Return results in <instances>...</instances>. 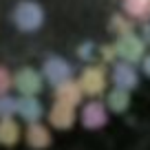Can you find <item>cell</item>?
Segmentation results:
<instances>
[{"instance_id":"obj_1","label":"cell","mask_w":150,"mask_h":150,"mask_svg":"<svg viewBox=\"0 0 150 150\" xmlns=\"http://www.w3.org/2000/svg\"><path fill=\"white\" fill-rule=\"evenodd\" d=\"M11 22L20 33H35L47 22V11L38 0H18L11 9Z\"/></svg>"},{"instance_id":"obj_2","label":"cell","mask_w":150,"mask_h":150,"mask_svg":"<svg viewBox=\"0 0 150 150\" xmlns=\"http://www.w3.org/2000/svg\"><path fill=\"white\" fill-rule=\"evenodd\" d=\"M77 84L82 86L84 95H88L91 99H97L99 95L106 93L108 73L102 64H88L86 69H82L80 77H77Z\"/></svg>"},{"instance_id":"obj_3","label":"cell","mask_w":150,"mask_h":150,"mask_svg":"<svg viewBox=\"0 0 150 150\" xmlns=\"http://www.w3.org/2000/svg\"><path fill=\"white\" fill-rule=\"evenodd\" d=\"M40 73H42L44 82L55 88L62 82L73 77V64L62 55H47L44 62H42V66H40Z\"/></svg>"},{"instance_id":"obj_4","label":"cell","mask_w":150,"mask_h":150,"mask_svg":"<svg viewBox=\"0 0 150 150\" xmlns=\"http://www.w3.org/2000/svg\"><path fill=\"white\" fill-rule=\"evenodd\" d=\"M146 47L144 38L139 33H126V35H119L115 40V49H117V57L124 62H130V64H139L146 55Z\"/></svg>"},{"instance_id":"obj_5","label":"cell","mask_w":150,"mask_h":150,"mask_svg":"<svg viewBox=\"0 0 150 150\" xmlns=\"http://www.w3.org/2000/svg\"><path fill=\"white\" fill-rule=\"evenodd\" d=\"M108 108L106 102H99V99H91V102L82 104V110L77 115L80 124L86 128V130H102L108 124Z\"/></svg>"},{"instance_id":"obj_6","label":"cell","mask_w":150,"mask_h":150,"mask_svg":"<svg viewBox=\"0 0 150 150\" xmlns=\"http://www.w3.org/2000/svg\"><path fill=\"white\" fill-rule=\"evenodd\" d=\"M13 88L20 95H40L44 88V77L33 66H20L13 73Z\"/></svg>"},{"instance_id":"obj_7","label":"cell","mask_w":150,"mask_h":150,"mask_svg":"<svg viewBox=\"0 0 150 150\" xmlns=\"http://www.w3.org/2000/svg\"><path fill=\"white\" fill-rule=\"evenodd\" d=\"M110 80H112V86H119V88H126V91H135L141 82V75L137 71L135 64L130 62H124V60H117L110 69Z\"/></svg>"},{"instance_id":"obj_8","label":"cell","mask_w":150,"mask_h":150,"mask_svg":"<svg viewBox=\"0 0 150 150\" xmlns=\"http://www.w3.org/2000/svg\"><path fill=\"white\" fill-rule=\"evenodd\" d=\"M47 119H49V126L55 128V130H69V128L75 126L77 112H75V106L55 99L53 106L49 108V112H47Z\"/></svg>"},{"instance_id":"obj_9","label":"cell","mask_w":150,"mask_h":150,"mask_svg":"<svg viewBox=\"0 0 150 150\" xmlns=\"http://www.w3.org/2000/svg\"><path fill=\"white\" fill-rule=\"evenodd\" d=\"M22 137H24V144H27L31 150H47V148H51V144H53V132H51V128L44 126L42 122L27 124Z\"/></svg>"},{"instance_id":"obj_10","label":"cell","mask_w":150,"mask_h":150,"mask_svg":"<svg viewBox=\"0 0 150 150\" xmlns=\"http://www.w3.org/2000/svg\"><path fill=\"white\" fill-rule=\"evenodd\" d=\"M18 117L24 124H35L44 117V106L38 95H20L18 97Z\"/></svg>"},{"instance_id":"obj_11","label":"cell","mask_w":150,"mask_h":150,"mask_svg":"<svg viewBox=\"0 0 150 150\" xmlns=\"http://www.w3.org/2000/svg\"><path fill=\"white\" fill-rule=\"evenodd\" d=\"M53 95H55V99H60V102H66L71 104V106H82V102H84V91H82V86L77 84V80L75 77H71V80L62 82L60 86H55L53 88Z\"/></svg>"},{"instance_id":"obj_12","label":"cell","mask_w":150,"mask_h":150,"mask_svg":"<svg viewBox=\"0 0 150 150\" xmlns=\"http://www.w3.org/2000/svg\"><path fill=\"white\" fill-rule=\"evenodd\" d=\"M22 139V126L16 122L13 117L0 119V146L5 148H13Z\"/></svg>"},{"instance_id":"obj_13","label":"cell","mask_w":150,"mask_h":150,"mask_svg":"<svg viewBox=\"0 0 150 150\" xmlns=\"http://www.w3.org/2000/svg\"><path fill=\"white\" fill-rule=\"evenodd\" d=\"M130 91L119 88V86H112L106 93V108L115 115H124V112L130 108Z\"/></svg>"},{"instance_id":"obj_14","label":"cell","mask_w":150,"mask_h":150,"mask_svg":"<svg viewBox=\"0 0 150 150\" xmlns=\"http://www.w3.org/2000/svg\"><path fill=\"white\" fill-rule=\"evenodd\" d=\"M122 9L132 20H150V0H122Z\"/></svg>"},{"instance_id":"obj_15","label":"cell","mask_w":150,"mask_h":150,"mask_svg":"<svg viewBox=\"0 0 150 150\" xmlns=\"http://www.w3.org/2000/svg\"><path fill=\"white\" fill-rule=\"evenodd\" d=\"M108 31L115 33V35H126V33H132L135 31V20L128 18L126 13H112L110 20H108Z\"/></svg>"},{"instance_id":"obj_16","label":"cell","mask_w":150,"mask_h":150,"mask_svg":"<svg viewBox=\"0 0 150 150\" xmlns=\"http://www.w3.org/2000/svg\"><path fill=\"white\" fill-rule=\"evenodd\" d=\"M75 57L86 64H93L95 57H97V44L93 40H82L77 47H75Z\"/></svg>"},{"instance_id":"obj_17","label":"cell","mask_w":150,"mask_h":150,"mask_svg":"<svg viewBox=\"0 0 150 150\" xmlns=\"http://www.w3.org/2000/svg\"><path fill=\"white\" fill-rule=\"evenodd\" d=\"M16 115H18V97H13L11 93L0 95V119L16 117Z\"/></svg>"},{"instance_id":"obj_18","label":"cell","mask_w":150,"mask_h":150,"mask_svg":"<svg viewBox=\"0 0 150 150\" xmlns=\"http://www.w3.org/2000/svg\"><path fill=\"white\" fill-rule=\"evenodd\" d=\"M97 55H99V60H102L104 64H115V62L119 60V57H117V49H115V42H108V44L97 47Z\"/></svg>"},{"instance_id":"obj_19","label":"cell","mask_w":150,"mask_h":150,"mask_svg":"<svg viewBox=\"0 0 150 150\" xmlns=\"http://www.w3.org/2000/svg\"><path fill=\"white\" fill-rule=\"evenodd\" d=\"M13 88V73L5 64H0V95H7Z\"/></svg>"},{"instance_id":"obj_20","label":"cell","mask_w":150,"mask_h":150,"mask_svg":"<svg viewBox=\"0 0 150 150\" xmlns=\"http://www.w3.org/2000/svg\"><path fill=\"white\" fill-rule=\"evenodd\" d=\"M139 66H141V73L150 80V53H146V55H144V60L139 62Z\"/></svg>"},{"instance_id":"obj_21","label":"cell","mask_w":150,"mask_h":150,"mask_svg":"<svg viewBox=\"0 0 150 150\" xmlns=\"http://www.w3.org/2000/svg\"><path fill=\"white\" fill-rule=\"evenodd\" d=\"M139 35L144 38V42H146V44H150V22H148V20L144 22V27H141V33H139Z\"/></svg>"}]
</instances>
